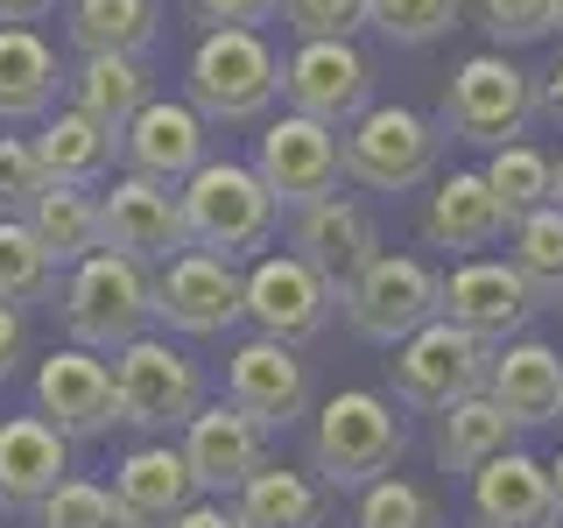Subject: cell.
Listing matches in <instances>:
<instances>
[{
	"label": "cell",
	"mask_w": 563,
	"mask_h": 528,
	"mask_svg": "<svg viewBox=\"0 0 563 528\" xmlns=\"http://www.w3.org/2000/svg\"><path fill=\"white\" fill-rule=\"evenodd\" d=\"M401 451H409V422L395 416V402L374 387H339L310 422L303 465L324 493H366L401 465Z\"/></svg>",
	"instance_id": "1"
},
{
	"label": "cell",
	"mask_w": 563,
	"mask_h": 528,
	"mask_svg": "<svg viewBox=\"0 0 563 528\" xmlns=\"http://www.w3.org/2000/svg\"><path fill=\"white\" fill-rule=\"evenodd\" d=\"M184 99L198 106L205 128H254L275 120L282 106V57L268 50L261 29H205V43L190 50Z\"/></svg>",
	"instance_id": "2"
},
{
	"label": "cell",
	"mask_w": 563,
	"mask_h": 528,
	"mask_svg": "<svg viewBox=\"0 0 563 528\" xmlns=\"http://www.w3.org/2000/svg\"><path fill=\"white\" fill-rule=\"evenodd\" d=\"M184 226H190V246L205 254H225V261H261L282 233V205L275 190L254 176V163H233V155H211V163L190 176L184 190Z\"/></svg>",
	"instance_id": "3"
},
{
	"label": "cell",
	"mask_w": 563,
	"mask_h": 528,
	"mask_svg": "<svg viewBox=\"0 0 563 528\" xmlns=\"http://www.w3.org/2000/svg\"><path fill=\"white\" fill-rule=\"evenodd\" d=\"M57 310H64L70 345L113 360L120 345H134V339H148V331H155V275L99 246V254L78 261V268H64Z\"/></svg>",
	"instance_id": "4"
},
{
	"label": "cell",
	"mask_w": 563,
	"mask_h": 528,
	"mask_svg": "<svg viewBox=\"0 0 563 528\" xmlns=\"http://www.w3.org/2000/svg\"><path fill=\"white\" fill-rule=\"evenodd\" d=\"M113 395H120V430L184 437V422L211 402V381L169 331H148V339L113 352Z\"/></svg>",
	"instance_id": "5"
},
{
	"label": "cell",
	"mask_w": 563,
	"mask_h": 528,
	"mask_svg": "<svg viewBox=\"0 0 563 528\" xmlns=\"http://www.w3.org/2000/svg\"><path fill=\"white\" fill-rule=\"evenodd\" d=\"M444 128L416 106H366L345 128V184H360L366 198H409L444 169Z\"/></svg>",
	"instance_id": "6"
},
{
	"label": "cell",
	"mask_w": 563,
	"mask_h": 528,
	"mask_svg": "<svg viewBox=\"0 0 563 528\" xmlns=\"http://www.w3.org/2000/svg\"><path fill=\"white\" fill-rule=\"evenodd\" d=\"M339 317L352 324V339L395 352L401 339H416L430 317H444V275L422 254H380L339 289Z\"/></svg>",
	"instance_id": "7"
},
{
	"label": "cell",
	"mask_w": 563,
	"mask_h": 528,
	"mask_svg": "<svg viewBox=\"0 0 563 528\" xmlns=\"http://www.w3.org/2000/svg\"><path fill=\"white\" fill-rule=\"evenodd\" d=\"M437 128L486 155L507 148V141H528V128H536V78L507 50H479V57H465L451 70Z\"/></svg>",
	"instance_id": "8"
},
{
	"label": "cell",
	"mask_w": 563,
	"mask_h": 528,
	"mask_svg": "<svg viewBox=\"0 0 563 528\" xmlns=\"http://www.w3.org/2000/svg\"><path fill=\"white\" fill-rule=\"evenodd\" d=\"M493 352L486 339H472L465 324H451V317H430V324L416 331V339L395 345V360H387V387H395V409H451V402L465 395H486V374H493Z\"/></svg>",
	"instance_id": "9"
},
{
	"label": "cell",
	"mask_w": 563,
	"mask_h": 528,
	"mask_svg": "<svg viewBox=\"0 0 563 528\" xmlns=\"http://www.w3.org/2000/svg\"><path fill=\"white\" fill-rule=\"evenodd\" d=\"M155 324L169 339H233L246 324V268L225 254H176L169 268H155Z\"/></svg>",
	"instance_id": "10"
},
{
	"label": "cell",
	"mask_w": 563,
	"mask_h": 528,
	"mask_svg": "<svg viewBox=\"0 0 563 528\" xmlns=\"http://www.w3.org/2000/svg\"><path fill=\"white\" fill-rule=\"evenodd\" d=\"M254 176L275 190L282 211H303V205H317V198H331V190H345V134L282 106L275 120H261Z\"/></svg>",
	"instance_id": "11"
},
{
	"label": "cell",
	"mask_w": 563,
	"mask_h": 528,
	"mask_svg": "<svg viewBox=\"0 0 563 528\" xmlns=\"http://www.w3.org/2000/svg\"><path fill=\"white\" fill-rule=\"evenodd\" d=\"M246 324L275 345H317L339 324V289L296 254H261L246 261Z\"/></svg>",
	"instance_id": "12"
},
{
	"label": "cell",
	"mask_w": 563,
	"mask_h": 528,
	"mask_svg": "<svg viewBox=\"0 0 563 528\" xmlns=\"http://www.w3.org/2000/svg\"><path fill=\"white\" fill-rule=\"evenodd\" d=\"M99 246L134 268H169L176 254H190V226H184V198L169 184L148 176H113V190H99Z\"/></svg>",
	"instance_id": "13"
},
{
	"label": "cell",
	"mask_w": 563,
	"mask_h": 528,
	"mask_svg": "<svg viewBox=\"0 0 563 528\" xmlns=\"http://www.w3.org/2000/svg\"><path fill=\"white\" fill-rule=\"evenodd\" d=\"M282 106L345 134L352 120L374 106V57H366L360 43H339V35L296 43L289 57H282Z\"/></svg>",
	"instance_id": "14"
},
{
	"label": "cell",
	"mask_w": 563,
	"mask_h": 528,
	"mask_svg": "<svg viewBox=\"0 0 563 528\" xmlns=\"http://www.w3.org/2000/svg\"><path fill=\"white\" fill-rule=\"evenodd\" d=\"M225 402H233L246 422H261L268 437L296 430V422L310 416V402H317L303 352L261 339V331H254V339H240L233 352H225Z\"/></svg>",
	"instance_id": "15"
},
{
	"label": "cell",
	"mask_w": 563,
	"mask_h": 528,
	"mask_svg": "<svg viewBox=\"0 0 563 528\" xmlns=\"http://www.w3.org/2000/svg\"><path fill=\"white\" fill-rule=\"evenodd\" d=\"M35 416L49 430H64L70 444L120 430V395H113V360L85 345H57L49 360H35Z\"/></svg>",
	"instance_id": "16"
},
{
	"label": "cell",
	"mask_w": 563,
	"mask_h": 528,
	"mask_svg": "<svg viewBox=\"0 0 563 528\" xmlns=\"http://www.w3.org/2000/svg\"><path fill=\"white\" fill-rule=\"evenodd\" d=\"M542 310H550V304L528 289V275L515 268V261L472 254V261H457V268L444 275V317H451V324H465L472 339H486V345L521 339Z\"/></svg>",
	"instance_id": "17"
},
{
	"label": "cell",
	"mask_w": 563,
	"mask_h": 528,
	"mask_svg": "<svg viewBox=\"0 0 563 528\" xmlns=\"http://www.w3.org/2000/svg\"><path fill=\"white\" fill-rule=\"evenodd\" d=\"M205 163H211V128L198 120L190 99H163V92H155L128 128H120V169H128V176H148V184L184 190Z\"/></svg>",
	"instance_id": "18"
},
{
	"label": "cell",
	"mask_w": 563,
	"mask_h": 528,
	"mask_svg": "<svg viewBox=\"0 0 563 528\" xmlns=\"http://www.w3.org/2000/svg\"><path fill=\"white\" fill-rule=\"evenodd\" d=\"M198 472L176 437H141L134 451H120L113 465V507L128 528H169L184 507H198Z\"/></svg>",
	"instance_id": "19"
},
{
	"label": "cell",
	"mask_w": 563,
	"mask_h": 528,
	"mask_svg": "<svg viewBox=\"0 0 563 528\" xmlns=\"http://www.w3.org/2000/svg\"><path fill=\"white\" fill-rule=\"evenodd\" d=\"M289 254L310 261L331 289H345V282L380 254V226H374V211L352 198V190H331V198L289 211Z\"/></svg>",
	"instance_id": "20"
},
{
	"label": "cell",
	"mask_w": 563,
	"mask_h": 528,
	"mask_svg": "<svg viewBox=\"0 0 563 528\" xmlns=\"http://www.w3.org/2000/svg\"><path fill=\"white\" fill-rule=\"evenodd\" d=\"M184 458L190 472H198V493L205 501H233V493L254 480L261 465H268V430L261 422H246L233 402H205L198 416L184 422Z\"/></svg>",
	"instance_id": "21"
},
{
	"label": "cell",
	"mask_w": 563,
	"mask_h": 528,
	"mask_svg": "<svg viewBox=\"0 0 563 528\" xmlns=\"http://www.w3.org/2000/svg\"><path fill=\"white\" fill-rule=\"evenodd\" d=\"M486 395L500 402V416L515 430H550V422H563V352L550 339H536V331L507 339L493 352Z\"/></svg>",
	"instance_id": "22"
},
{
	"label": "cell",
	"mask_w": 563,
	"mask_h": 528,
	"mask_svg": "<svg viewBox=\"0 0 563 528\" xmlns=\"http://www.w3.org/2000/svg\"><path fill=\"white\" fill-rule=\"evenodd\" d=\"M472 521L479 528H563L556 493H550V465L528 458L521 444L486 458L472 472Z\"/></svg>",
	"instance_id": "23"
},
{
	"label": "cell",
	"mask_w": 563,
	"mask_h": 528,
	"mask_svg": "<svg viewBox=\"0 0 563 528\" xmlns=\"http://www.w3.org/2000/svg\"><path fill=\"white\" fill-rule=\"evenodd\" d=\"M70 480V437L43 416H0V515H29L43 493Z\"/></svg>",
	"instance_id": "24"
},
{
	"label": "cell",
	"mask_w": 563,
	"mask_h": 528,
	"mask_svg": "<svg viewBox=\"0 0 563 528\" xmlns=\"http://www.w3.org/2000/svg\"><path fill=\"white\" fill-rule=\"evenodd\" d=\"M507 211L500 198L486 190L479 169H451L444 184L430 190V205H422V246H437V254H486V246L507 240Z\"/></svg>",
	"instance_id": "25"
},
{
	"label": "cell",
	"mask_w": 563,
	"mask_h": 528,
	"mask_svg": "<svg viewBox=\"0 0 563 528\" xmlns=\"http://www.w3.org/2000/svg\"><path fill=\"white\" fill-rule=\"evenodd\" d=\"M35 163L49 184H78V190H106L120 169V128H99L78 106H57L49 120H35Z\"/></svg>",
	"instance_id": "26"
},
{
	"label": "cell",
	"mask_w": 563,
	"mask_h": 528,
	"mask_svg": "<svg viewBox=\"0 0 563 528\" xmlns=\"http://www.w3.org/2000/svg\"><path fill=\"white\" fill-rule=\"evenodd\" d=\"M64 106V64L43 29H0V128H35Z\"/></svg>",
	"instance_id": "27"
},
{
	"label": "cell",
	"mask_w": 563,
	"mask_h": 528,
	"mask_svg": "<svg viewBox=\"0 0 563 528\" xmlns=\"http://www.w3.org/2000/svg\"><path fill=\"white\" fill-rule=\"evenodd\" d=\"M64 35L78 57H148L163 0H64Z\"/></svg>",
	"instance_id": "28"
},
{
	"label": "cell",
	"mask_w": 563,
	"mask_h": 528,
	"mask_svg": "<svg viewBox=\"0 0 563 528\" xmlns=\"http://www.w3.org/2000/svg\"><path fill=\"white\" fill-rule=\"evenodd\" d=\"M155 99V64L148 57H78L64 70V106L92 113L99 128H128Z\"/></svg>",
	"instance_id": "29"
},
{
	"label": "cell",
	"mask_w": 563,
	"mask_h": 528,
	"mask_svg": "<svg viewBox=\"0 0 563 528\" xmlns=\"http://www.w3.org/2000/svg\"><path fill=\"white\" fill-rule=\"evenodd\" d=\"M233 515L246 528H324L331 521V493L310 480V465H261L254 480L233 493Z\"/></svg>",
	"instance_id": "30"
},
{
	"label": "cell",
	"mask_w": 563,
	"mask_h": 528,
	"mask_svg": "<svg viewBox=\"0 0 563 528\" xmlns=\"http://www.w3.org/2000/svg\"><path fill=\"white\" fill-rule=\"evenodd\" d=\"M515 437L521 430L500 416V402H493V395H465V402H451V409H437L430 451H437V465H444V472H479L486 458L515 451Z\"/></svg>",
	"instance_id": "31"
},
{
	"label": "cell",
	"mask_w": 563,
	"mask_h": 528,
	"mask_svg": "<svg viewBox=\"0 0 563 528\" xmlns=\"http://www.w3.org/2000/svg\"><path fill=\"white\" fill-rule=\"evenodd\" d=\"M29 233L43 240V254L57 261V268H78L85 254H99V190L49 184L43 198L29 205Z\"/></svg>",
	"instance_id": "32"
},
{
	"label": "cell",
	"mask_w": 563,
	"mask_h": 528,
	"mask_svg": "<svg viewBox=\"0 0 563 528\" xmlns=\"http://www.w3.org/2000/svg\"><path fill=\"white\" fill-rule=\"evenodd\" d=\"M64 268L43 254V240L29 233V219H0V304L8 310H57Z\"/></svg>",
	"instance_id": "33"
},
{
	"label": "cell",
	"mask_w": 563,
	"mask_h": 528,
	"mask_svg": "<svg viewBox=\"0 0 563 528\" xmlns=\"http://www.w3.org/2000/svg\"><path fill=\"white\" fill-rule=\"evenodd\" d=\"M507 261L528 275V289L556 310L563 296V205H536L528 219L507 226Z\"/></svg>",
	"instance_id": "34"
},
{
	"label": "cell",
	"mask_w": 563,
	"mask_h": 528,
	"mask_svg": "<svg viewBox=\"0 0 563 528\" xmlns=\"http://www.w3.org/2000/svg\"><path fill=\"white\" fill-rule=\"evenodd\" d=\"M479 176H486L493 198H500L507 219H528V211L550 205V190H556V163L536 148V141H507V148H493Z\"/></svg>",
	"instance_id": "35"
},
{
	"label": "cell",
	"mask_w": 563,
	"mask_h": 528,
	"mask_svg": "<svg viewBox=\"0 0 563 528\" xmlns=\"http://www.w3.org/2000/svg\"><path fill=\"white\" fill-rule=\"evenodd\" d=\"M352 528H451V521H444V507H437L430 486L387 472V480H374L352 501Z\"/></svg>",
	"instance_id": "36"
},
{
	"label": "cell",
	"mask_w": 563,
	"mask_h": 528,
	"mask_svg": "<svg viewBox=\"0 0 563 528\" xmlns=\"http://www.w3.org/2000/svg\"><path fill=\"white\" fill-rule=\"evenodd\" d=\"M465 14V0H366V29H380L395 50H430L444 43Z\"/></svg>",
	"instance_id": "37"
},
{
	"label": "cell",
	"mask_w": 563,
	"mask_h": 528,
	"mask_svg": "<svg viewBox=\"0 0 563 528\" xmlns=\"http://www.w3.org/2000/svg\"><path fill=\"white\" fill-rule=\"evenodd\" d=\"M29 528H128V521H120V507H113V486L70 472L57 493H43V501L29 507Z\"/></svg>",
	"instance_id": "38"
},
{
	"label": "cell",
	"mask_w": 563,
	"mask_h": 528,
	"mask_svg": "<svg viewBox=\"0 0 563 528\" xmlns=\"http://www.w3.org/2000/svg\"><path fill=\"white\" fill-rule=\"evenodd\" d=\"M479 29L493 35V50H521L556 35V0H479Z\"/></svg>",
	"instance_id": "39"
},
{
	"label": "cell",
	"mask_w": 563,
	"mask_h": 528,
	"mask_svg": "<svg viewBox=\"0 0 563 528\" xmlns=\"http://www.w3.org/2000/svg\"><path fill=\"white\" fill-rule=\"evenodd\" d=\"M49 190L29 134H0V219H29V205Z\"/></svg>",
	"instance_id": "40"
},
{
	"label": "cell",
	"mask_w": 563,
	"mask_h": 528,
	"mask_svg": "<svg viewBox=\"0 0 563 528\" xmlns=\"http://www.w3.org/2000/svg\"><path fill=\"white\" fill-rule=\"evenodd\" d=\"M282 22L296 29V43H324V35H352L366 29V0H282Z\"/></svg>",
	"instance_id": "41"
},
{
	"label": "cell",
	"mask_w": 563,
	"mask_h": 528,
	"mask_svg": "<svg viewBox=\"0 0 563 528\" xmlns=\"http://www.w3.org/2000/svg\"><path fill=\"white\" fill-rule=\"evenodd\" d=\"M190 14L205 29H261L282 14V0H190Z\"/></svg>",
	"instance_id": "42"
},
{
	"label": "cell",
	"mask_w": 563,
	"mask_h": 528,
	"mask_svg": "<svg viewBox=\"0 0 563 528\" xmlns=\"http://www.w3.org/2000/svg\"><path fill=\"white\" fill-rule=\"evenodd\" d=\"M22 360H29V317L0 304V381H8V374H14Z\"/></svg>",
	"instance_id": "43"
},
{
	"label": "cell",
	"mask_w": 563,
	"mask_h": 528,
	"mask_svg": "<svg viewBox=\"0 0 563 528\" xmlns=\"http://www.w3.org/2000/svg\"><path fill=\"white\" fill-rule=\"evenodd\" d=\"M536 120H550V128L563 134V50H556V64L536 78Z\"/></svg>",
	"instance_id": "44"
},
{
	"label": "cell",
	"mask_w": 563,
	"mask_h": 528,
	"mask_svg": "<svg viewBox=\"0 0 563 528\" xmlns=\"http://www.w3.org/2000/svg\"><path fill=\"white\" fill-rule=\"evenodd\" d=\"M169 528H246V521L233 515V501H198V507H184Z\"/></svg>",
	"instance_id": "45"
},
{
	"label": "cell",
	"mask_w": 563,
	"mask_h": 528,
	"mask_svg": "<svg viewBox=\"0 0 563 528\" xmlns=\"http://www.w3.org/2000/svg\"><path fill=\"white\" fill-rule=\"evenodd\" d=\"M64 0H0V29H35V22H49Z\"/></svg>",
	"instance_id": "46"
},
{
	"label": "cell",
	"mask_w": 563,
	"mask_h": 528,
	"mask_svg": "<svg viewBox=\"0 0 563 528\" xmlns=\"http://www.w3.org/2000/svg\"><path fill=\"white\" fill-rule=\"evenodd\" d=\"M550 493H556V515H563V451L550 458Z\"/></svg>",
	"instance_id": "47"
},
{
	"label": "cell",
	"mask_w": 563,
	"mask_h": 528,
	"mask_svg": "<svg viewBox=\"0 0 563 528\" xmlns=\"http://www.w3.org/2000/svg\"><path fill=\"white\" fill-rule=\"evenodd\" d=\"M550 205H563V163H556V190H550Z\"/></svg>",
	"instance_id": "48"
},
{
	"label": "cell",
	"mask_w": 563,
	"mask_h": 528,
	"mask_svg": "<svg viewBox=\"0 0 563 528\" xmlns=\"http://www.w3.org/2000/svg\"><path fill=\"white\" fill-rule=\"evenodd\" d=\"M556 35H563V0H556Z\"/></svg>",
	"instance_id": "49"
},
{
	"label": "cell",
	"mask_w": 563,
	"mask_h": 528,
	"mask_svg": "<svg viewBox=\"0 0 563 528\" xmlns=\"http://www.w3.org/2000/svg\"><path fill=\"white\" fill-rule=\"evenodd\" d=\"M556 310H563V296H556Z\"/></svg>",
	"instance_id": "50"
},
{
	"label": "cell",
	"mask_w": 563,
	"mask_h": 528,
	"mask_svg": "<svg viewBox=\"0 0 563 528\" xmlns=\"http://www.w3.org/2000/svg\"><path fill=\"white\" fill-rule=\"evenodd\" d=\"M465 528H479V521H465Z\"/></svg>",
	"instance_id": "51"
}]
</instances>
